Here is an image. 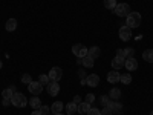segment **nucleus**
I'll use <instances>...</instances> for the list:
<instances>
[{
    "mask_svg": "<svg viewBox=\"0 0 153 115\" xmlns=\"http://www.w3.org/2000/svg\"><path fill=\"white\" fill-rule=\"evenodd\" d=\"M109 97H110L113 101H117V100L121 98V91H120L118 87H112V89H110V92H109Z\"/></svg>",
    "mask_w": 153,
    "mask_h": 115,
    "instance_id": "f3484780",
    "label": "nucleus"
},
{
    "mask_svg": "<svg viewBox=\"0 0 153 115\" xmlns=\"http://www.w3.org/2000/svg\"><path fill=\"white\" fill-rule=\"evenodd\" d=\"M113 12L117 14L118 17H127L130 14V6H129V3H118L117 6H115V9H113Z\"/></svg>",
    "mask_w": 153,
    "mask_h": 115,
    "instance_id": "7ed1b4c3",
    "label": "nucleus"
},
{
    "mask_svg": "<svg viewBox=\"0 0 153 115\" xmlns=\"http://www.w3.org/2000/svg\"><path fill=\"white\" fill-rule=\"evenodd\" d=\"M87 55L92 57V58L95 60V58H98V57L101 55V49H100L98 46H91V48H89V51H87Z\"/></svg>",
    "mask_w": 153,
    "mask_h": 115,
    "instance_id": "4468645a",
    "label": "nucleus"
},
{
    "mask_svg": "<svg viewBox=\"0 0 153 115\" xmlns=\"http://www.w3.org/2000/svg\"><path fill=\"white\" fill-rule=\"evenodd\" d=\"M112 101H113V100H112L109 95H103V97H101V105H103V108H104V106H110Z\"/></svg>",
    "mask_w": 153,
    "mask_h": 115,
    "instance_id": "393cba45",
    "label": "nucleus"
},
{
    "mask_svg": "<svg viewBox=\"0 0 153 115\" xmlns=\"http://www.w3.org/2000/svg\"><path fill=\"white\" fill-rule=\"evenodd\" d=\"M46 91H48L49 95L55 97V95H58V92H60V84H58L57 81H49V83L46 84Z\"/></svg>",
    "mask_w": 153,
    "mask_h": 115,
    "instance_id": "6e6552de",
    "label": "nucleus"
},
{
    "mask_svg": "<svg viewBox=\"0 0 153 115\" xmlns=\"http://www.w3.org/2000/svg\"><path fill=\"white\" fill-rule=\"evenodd\" d=\"M78 75H80V78H81V80H83V78H86V77H87L84 71H80V72H78Z\"/></svg>",
    "mask_w": 153,
    "mask_h": 115,
    "instance_id": "c9c22d12",
    "label": "nucleus"
},
{
    "mask_svg": "<svg viewBox=\"0 0 153 115\" xmlns=\"http://www.w3.org/2000/svg\"><path fill=\"white\" fill-rule=\"evenodd\" d=\"M48 77H49V80H51V81H58V80H61V77H63V71H61V68L54 66L52 69L49 71Z\"/></svg>",
    "mask_w": 153,
    "mask_h": 115,
    "instance_id": "39448f33",
    "label": "nucleus"
},
{
    "mask_svg": "<svg viewBox=\"0 0 153 115\" xmlns=\"http://www.w3.org/2000/svg\"><path fill=\"white\" fill-rule=\"evenodd\" d=\"M118 3H117V0H104V6L107 8V9H115V6H117Z\"/></svg>",
    "mask_w": 153,
    "mask_h": 115,
    "instance_id": "a878e982",
    "label": "nucleus"
},
{
    "mask_svg": "<svg viewBox=\"0 0 153 115\" xmlns=\"http://www.w3.org/2000/svg\"><path fill=\"white\" fill-rule=\"evenodd\" d=\"M2 103H3V106H9V105H11V100H8V98H3V100H2Z\"/></svg>",
    "mask_w": 153,
    "mask_h": 115,
    "instance_id": "f704fd0d",
    "label": "nucleus"
},
{
    "mask_svg": "<svg viewBox=\"0 0 153 115\" xmlns=\"http://www.w3.org/2000/svg\"><path fill=\"white\" fill-rule=\"evenodd\" d=\"M76 63H78V65H83V58H80V57H76Z\"/></svg>",
    "mask_w": 153,
    "mask_h": 115,
    "instance_id": "4c0bfd02",
    "label": "nucleus"
},
{
    "mask_svg": "<svg viewBox=\"0 0 153 115\" xmlns=\"http://www.w3.org/2000/svg\"><path fill=\"white\" fill-rule=\"evenodd\" d=\"M76 108H78V105H75L74 101H71V103H68V105L65 106V109H66V114H68V115H74V114L76 112Z\"/></svg>",
    "mask_w": 153,
    "mask_h": 115,
    "instance_id": "6ab92c4d",
    "label": "nucleus"
},
{
    "mask_svg": "<svg viewBox=\"0 0 153 115\" xmlns=\"http://www.w3.org/2000/svg\"><path fill=\"white\" fill-rule=\"evenodd\" d=\"M83 65H84L86 68H94V65H95V60H94L92 57L86 55V57H83Z\"/></svg>",
    "mask_w": 153,
    "mask_h": 115,
    "instance_id": "4be33fe9",
    "label": "nucleus"
},
{
    "mask_svg": "<svg viewBox=\"0 0 153 115\" xmlns=\"http://www.w3.org/2000/svg\"><path fill=\"white\" fill-rule=\"evenodd\" d=\"M124 63H126V58L121 57V55H117V57L112 60V68H113L115 71H118V69L124 68Z\"/></svg>",
    "mask_w": 153,
    "mask_h": 115,
    "instance_id": "1a4fd4ad",
    "label": "nucleus"
},
{
    "mask_svg": "<svg viewBox=\"0 0 153 115\" xmlns=\"http://www.w3.org/2000/svg\"><path fill=\"white\" fill-rule=\"evenodd\" d=\"M84 101H86V103H89V105H92L94 101H95V95H94V94H87Z\"/></svg>",
    "mask_w": 153,
    "mask_h": 115,
    "instance_id": "2f4dec72",
    "label": "nucleus"
},
{
    "mask_svg": "<svg viewBox=\"0 0 153 115\" xmlns=\"http://www.w3.org/2000/svg\"><path fill=\"white\" fill-rule=\"evenodd\" d=\"M118 34H120V38L123 42H129L132 38V28H129L127 25H126V26H121Z\"/></svg>",
    "mask_w": 153,
    "mask_h": 115,
    "instance_id": "423d86ee",
    "label": "nucleus"
},
{
    "mask_svg": "<svg viewBox=\"0 0 153 115\" xmlns=\"http://www.w3.org/2000/svg\"><path fill=\"white\" fill-rule=\"evenodd\" d=\"M72 101H74L75 105H80V103H81V97H80V95H74V100H72Z\"/></svg>",
    "mask_w": 153,
    "mask_h": 115,
    "instance_id": "72a5a7b5",
    "label": "nucleus"
},
{
    "mask_svg": "<svg viewBox=\"0 0 153 115\" xmlns=\"http://www.w3.org/2000/svg\"><path fill=\"white\" fill-rule=\"evenodd\" d=\"M89 109H91V105L86 103V101H81V103L78 105V108H76V112H80V114L83 115V114H87Z\"/></svg>",
    "mask_w": 153,
    "mask_h": 115,
    "instance_id": "a211bd4d",
    "label": "nucleus"
},
{
    "mask_svg": "<svg viewBox=\"0 0 153 115\" xmlns=\"http://www.w3.org/2000/svg\"><path fill=\"white\" fill-rule=\"evenodd\" d=\"M16 28H17V20L16 19H8L6 25H5V29L8 32H12V31H16Z\"/></svg>",
    "mask_w": 153,
    "mask_h": 115,
    "instance_id": "2eb2a0df",
    "label": "nucleus"
},
{
    "mask_svg": "<svg viewBox=\"0 0 153 115\" xmlns=\"http://www.w3.org/2000/svg\"><path fill=\"white\" fill-rule=\"evenodd\" d=\"M31 115H42V112H40V109H34Z\"/></svg>",
    "mask_w": 153,
    "mask_h": 115,
    "instance_id": "e433bc0d",
    "label": "nucleus"
},
{
    "mask_svg": "<svg viewBox=\"0 0 153 115\" xmlns=\"http://www.w3.org/2000/svg\"><path fill=\"white\" fill-rule=\"evenodd\" d=\"M22 83L28 86L29 83H32V77H31L29 74H23V75H22Z\"/></svg>",
    "mask_w": 153,
    "mask_h": 115,
    "instance_id": "cd10ccee",
    "label": "nucleus"
},
{
    "mask_svg": "<svg viewBox=\"0 0 153 115\" xmlns=\"http://www.w3.org/2000/svg\"><path fill=\"white\" fill-rule=\"evenodd\" d=\"M101 115H113V112L109 106H104L103 109H101Z\"/></svg>",
    "mask_w": 153,
    "mask_h": 115,
    "instance_id": "7c9ffc66",
    "label": "nucleus"
},
{
    "mask_svg": "<svg viewBox=\"0 0 153 115\" xmlns=\"http://www.w3.org/2000/svg\"><path fill=\"white\" fill-rule=\"evenodd\" d=\"M87 51H89V49H87L84 45H81V43H76V45L72 46V54H74L75 57H80V58H83V57L87 55Z\"/></svg>",
    "mask_w": 153,
    "mask_h": 115,
    "instance_id": "20e7f679",
    "label": "nucleus"
},
{
    "mask_svg": "<svg viewBox=\"0 0 153 115\" xmlns=\"http://www.w3.org/2000/svg\"><path fill=\"white\" fill-rule=\"evenodd\" d=\"M55 115H65V114H55Z\"/></svg>",
    "mask_w": 153,
    "mask_h": 115,
    "instance_id": "ea45409f",
    "label": "nucleus"
},
{
    "mask_svg": "<svg viewBox=\"0 0 153 115\" xmlns=\"http://www.w3.org/2000/svg\"><path fill=\"white\" fill-rule=\"evenodd\" d=\"M28 91L32 94V95H40L42 91H43V86L40 84V81H32L28 84Z\"/></svg>",
    "mask_w": 153,
    "mask_h": 115,
    "instance_id": "0eeeda50",
    "label": "nucleus"
},
{
    "mask_svg": "<svg viewBox=\"0 0 153 115\" xmlns=\"http://www.w3.org/2000/svg\"><path fill=\"white\" fill-rule=\"evenodd\" d=\"M98 83H100V77L97 74H91L86 77V84H89L91 87H97Z\"/></svg>",
    "mask_w": 153,
    "mask_h": 115,
    "instance_id": "9d476101",
    "label": "nucleus"
},
{
    "mask_svg": "<svg viewBox=\"0 0 153 115\" xmlns=\"http://www.w3.org/2000/svg\"><path fill=\"white\" fill-rule=\"evenodd\" d=\"M143 58L149 63H153V49H146L143 52Z\"/></svg>",
    "mask_w": 153,
    "mask_h": 115,
    "instance_id": "aec40b11",
    "label": "nucleus"
},
{
    "mask_svg": "<svg viewBox=\"0 0 153 115\" xmlns=\"http://www.w3.org/2000/svg\"><path fill=\"white\" fill-rule=\"evenodd\" d=\"M40 112H42V115H49V114H51V106L42 105V106H40Z\"/></svg>",
    "mask_w": 153,
    "mask_h": 115,
    "instance_id": "c756f323",
    "label": "nucleus"
},
{
    "mask_svg": "<svg viewBox=\"0 0 153 115\" xmlns=\"http://www.w3.org/2000/svg\"><path fill=\"white\" fill-rule=\"evenodd\" d=\"M63 109H65V105H63L61 101H55V103H52V106H51V112H52V115L61 114Z\"/></svg>",
    "mask_w": 153,
    "mask_h": 115,
    "instance_id": "ddd939ff",
    "label": "nucleus"
},
{
    "mask_svg": "<svg viewBox=\"0 0 153 115\" xmlns=\"http://www.w3.org/2000/svg\"><path fill=\"white\" fill-rule=\"evenodd\" d=\"M87 115H101V111L97 109V108H91L89 112H87Z\"/></svg>",
    "mask_w": 153,
    "mask_h": 115,
    "instance_id": "473e14b6",
    "label": "nucleus"
},
{
    "mask_svg": "<svg viewBox=\"0 0 153 115\" xmlns=\"http://www.w3.org/2000/svg\"><path fill=\"white\" fill-rule=\"evenodd\" d=\"M38 81H40V84H42V86H46V84H48L51 80H49V77H48V75L42 74L40 77H38Z\"/></svg>",
    "mask_w": 153,
    "mask_h": 115,
    "instance_id": "c85d7f7f",
    "label": "nucleus"
},
{
    "mask_svg": "<svg viewBox=\"0 0 153 115\" xmlns=\"http://www.w3.org/2000/svg\"><path fill=\"white\" fill-rule=\"evenodd\" d=\"M12 94H14V91H12L11 87H6V89H3V92H2V97H3V98H8V100H11Z\"/></svg>",
    "mask_w": 153,
    "mask_h": 115,
    "instance_id": "bb28decb",
    "label": "nucleus"
},
{
    "mask_svg": "<svg viewBox=\"0 0 153 115\" xmlns=\"http://www.w3.org/2000/svg\"><path fill=\"white\" fill-rule=\"evenodd\" d=\"M120 77H121V74L118 72V71H110L109 74H107V81L109 83H118L120 81Z\"/></svg>",
    "mask_w": 153,
    "mask_h": 115,
    "instance_id": "f8f14e48",
    "label": "nucleus"
},
{
    "mask_svg": "<svg viewBox=\"0 0 153 115\" xmlns=\"http://www.w3.org/2000/svg\"><path fill=\"white\" fill-rule=\"evenodd\" d=\"M126 25L129 28H138L139 25H141V14L136 12V11L130 12V14L126 17Z\"/></svg>",
    "mask_w": 153,
    "mask_h": 115,
    "instance_id": "f257e3e1",
    "label": "nucleus"
},
{
    "mask_svg": "<svg viewBox=\"0 0 153 115\" xmlns=\"http://www.w3.org/2000/svg\"><path fill=\"white\" fill-rule=\"evenodd\" d=\"M2 66H3V63H2V60H0V69H2Z\"/></svg>",
    "mask_w": 153,
    "mask_h": 115,
    "instance_id": "58836bf2",
    "label": "nucleus"
},
{
    "mask_svg": "<svg viewBox=\"0 0 153 115\" xmlns=\"http://www.w3.org/2000/svg\"><path fill=\"white\" fill-rule=\"evenodd\" d=\"M150 115H153V111H152V112H150Z\"/></svg>",
    "mask_w": 153,
    "mask_h": 115,
    "instance_id": "a19ab883",
    "label": "nucleus"
},
{
    "mask_svg": "<svg viewBox=\"0 0 153 115\" xmlns=\"http://www.w3.org/2000/svg\"><path fill=\"white\" fill-rule=\"evenodd\" d=\"M124 66H126L127 71H136V69H138V61H136L133 57H129V58H126Z\"/></svg>",
    "mask_w": 153,
    "mask_h": 115,
    "instance_id": "9b49d317",
    "label": "nucleus"
},
{
    "mask_svg": "<svg viewBox=\"0 0 153 115\" xmlns=\"http://www.w3.org/2000/svg\"><path fill=\"white\" fill-rule=\"evenodd\" d=\"M120 81H121L123 84H130V83H132V75H130V74H123V75L120 77Z\"/></svg>",
    "mask_w": 153,
    "mask_h": 115,
    "instance_id": "5701e85b",
    "label": "nucleus"
},
{
    "mask_svg": "<svg viewBox=\"0 0 153 115\" xmlns=\"http://www.w3.org/2000/svg\"><path fill=\"white\" fill-rule=\"evenodd\" d=\"M133 54H135V49H133V48H126V49H123V55H124V58L133 57Z\"/></svg>",
    "mask_w": 153,
    "mask_h": 115,
    "instance_id": "b1692460",
    "label": "nucleus"
},
{
    "mask_svg": "<svg viewBox=\"0 0 153 115\" xmlns=\"http://www.w3.org/2000/svg\"><path fill=\"white\" fill-rule=\"evenodd\" d=\"M29 106H31V108H34V109H40V106H42L40 97H38V95H34V97L29 100Z\"/></svg>",
    "mask_w": 153,
    "mask_h": 115,
    "instance_id": "dca6fc26",
    "label": "nucleus"
},
{
    "mask_svg": "<svg viewBox=\"0 0 153 115\" xmlns=\"http://www.w3.org/2000/svg\"><path fill=\"white\" fill-rule=\"evenodd\" d=\"M80 115H81V114H80Z\"/></svg>",
    "mask_w": 153,
    "mask_h": 115,
    "instance_id": "79ce46f5",
    "label": "nucleus"
},
{
    "mask_svg": "<svg viewBox=\"0 0 153 115\" xmlns=\"http://www.w3.org/2000/svg\"><path fill=\"white\" fill-rule=\"evenodd\" d=\"M11 105L16 108H25L28 105V98L25 97L22 92H14L11 97Z\"/></svg>",
    "mask_w": 153,
    "mask_h": 115,
    "instance_id": "f03ea898",
    "label": "nucleus"
},
{
    "mask_svg": "<svg viewBox=\"0 0 153 115\" xmlns=\"http://www.w3.org/2000/svg\"><path fill=\"white\" fill-rule=\"evenodd\" d=\"M109 108L112 109V112H117V114H120L123 111V105L120 103V101H112V105Z\"/></svg>",
    "mask_w": 153,
    "mask_h": 115,
    "instance_id": "412c9836",
    "label": "nucleus"
}]
</instances>
